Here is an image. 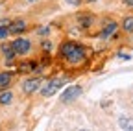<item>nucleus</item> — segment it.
I'll return each mask as SVG.
<instances>
[{
  "mask_svg": "<svg viewBox=\"0 0 133 131\" xmlns=\"http://www.w3.org/2000/svg\"><path fill=\"white\" fill-rule=\"evenodd\" d=\"M63 83L65 81L63 79H59V78H56V79H50V81H46V83L43 85V89H41V94L44 96V98H48V96H54L61 87H63Z\"/></svg>",
  "mask_w": 133,
  "mask_h": 131,
  "instance_id": "obj_1",
  "label": "nucleus"
},
{
  "mask_svg": "<svg viewBox=\"0 0 133 131\" xmlns=\"http://www.w3.org/2000/svg\"><path fill=\"white\" fill-rule=\"evenodd\" d=\"M79 96H81V87L79 85H70V87H66L61 92V102L69 104V102H74L76 98H79Z\"/></svg>",
  "mask_w": 133,
  "mask_h": 131,
  "instance_id": "obj_2",
  "label": "nucleus"
},
{
  "mask_svg": "<svg viewBox=\"0 0 133 131\" xmlns=\"http://www.w3.org/2000/svg\"><path fill=\"white\" fill-rule=\"evenodd\" d=\"M65 59L69 61V63H72V65H79L83 59H85V50H83V48H81L79 44H76V46L72 48V52H70L69 56H66Z\"/></svg>",
  "mask_w": 133,
  "mask_h": 131,
  "instance_id": "obj_3",
  "label": "nucleus"
},
{
  "mask_svg": "<svg viewBox=\"0 0 133 131\" xmlns=\"http://www.w3.org/2000/svg\"><path fill=\"white\" fill-rule=\"evenodd\" d=\"M11 48H13V52L17 56H19V54H28L30 48H31V43L28 39H15L11 43Z\"/></svg>",
  "mask_w": 133,
  "mask_h": 131,
  "instance_id": "obj_4",
  "label": "nucleus"
},
{
  "mask_svg": "<svg viewBox=\"0 0 133 131\" xmlns=\"http://www.w3.org/2000/svg\"><path fill=\"white\" fill-rule=\"evenodd\" d=\"M41 87V81L37 79V78H31V79H26L24 83H22V91L26 92V94H33L37 89Z\"/></svg>",
  "mask_w": 133,
  "mask_h": 131,
  "instance_id": "obj_5",
  "label": "nucleus"
},
{
  "mask_svg": "<svg viewBox=\"0 0 133 131\" xmlns=\"http://www.w3.org/2000/svg\"><path fill=\"white\" fill-rule=\"evenodd\" d=\"M8 30H9V33H24V31L28 30V24L24 22V20H17V22H11L9 26H8Z\"/></svg>",
  "mask_w": 133,
  "mask_h": 131,
  "instance_id": "obj_6",
  "label": "nucleus"
},
{
  "mask_svg": "<svg viewBox=\"0 0 133 131\" xmlns=\"http://www.w3.org/2000/svg\"><path fill=\"white\" fill-rule=\"evenodd\" d=\"M118 126L122 131H133V118L129 116H120L118 118Z\"/></svg>",
  "mask_w": 133,
  "mask_h": 131,
  "instance_id": "obj_7",
  "label": "nucleus"
},
{
  "mask_svg": "<svg viewBox=\"0 0 133 131\" xmlns=\"http://www.w3.org/2000/svg\"><path fill=\"white\" fill-rule=\"evenodd\" d=\"M115 30H116V22H113V20H111V22H107V26H105V28L102 30V33H100V37H102V39H107V37H109V35L113 33Z\"/></svg>",
  "mask_w": 133,
  "mask_h": 131,
  "instance_id": "obj_8",
  "label": "nucleus"
},
{
  "mask_svg": "<svg viewBox=\"0 0 133 131\" xmlns=\"http://www.w3.org/2000/svg\"><path fill=\"white\" fill-rule=\"evenodd\" d=\"M11 85V74L9 72H0V89H6Z\"/></svg>",
  "mask_w": 133,
  "mask_h": 131,
  "instance_id": "obj_9",
  "label": "nucleus"
},
{
  "mask_svg": "<svg viewBox=\"0 0 133 131\" xmlns=\"http://www.w3.org/2000/svg\"><path fill=\"white\" fill-rule=\"evenodd\" d=\"M74 46H76V43H65V44L59 48V56H61V57H66V56L72 52Z\"/></svg>",
  "mask_w": 133,
  "mask_h": 131,
  "instance_id": "obj_10",
  "label": "nucleus"
},
{
  "mask_svg": "<svg viewBox=\"0 0 133 131\" xmlns=\"http://www.w3.org/2000/svg\"><path fill=\"white\" fill-rule=\"evenodd\" d=\"M2 52L6 54V59H8V61H11V59H13V57L17 56V54L13 52V48H11V44H4V46H2Z\"/></svg>",
  "mask_w": 133,
  "mask_h": 131,
  "instance_id": "obj_11",
  "label": "nucleus"
},
{
  "mask_svg": "<svg viewBox=\"0 0 133 131\" xmlns=\"http://www.w3.org/2000/svg\"><path fill=\"white\" fill-rule=\"evenodd\" d=\"M92 20H94V19L91 17V15H83V17H79V19H78V22H79L83 28H89V26L92 24Z\"/></svg>",
  "mask_w": 133,
  "mask_h": 131,
  "instance_id": "obj_12",
  "label": "nucleus"
},
{
  "mask_svg": "<svg viewBox=\"0 0 133 131\" xmlns=\"http://www.w3.org/2000/svg\"><path fill=\"white\" fill-rule=\"evenodd\" d=\"M35 67H37V65L33 63V61H24V63H21V70H22V72H30V70H35Z\"/></svg>",
  "mask_w": 133,
  "mask_h": 131,
  "instance_id": "obj_13",
  "label": "nucleus"
},
{
  "mask_svg": "<svg viewBox=\"0 0 133 131\" xmlns=\"http://www.w3.org/2000/svg\"><path fill=\"white\" fill-rule=\"evenodd\" d=\"M11 100H13V94L11 92H2V94H0V104H2V105L11 104Z\"/></svg>",
  "mask_w": 133,
  "mask_h": 131,
  "instance_id": "obj_14",
  "label": "nucleus"
},
{
  "mask_svg": "<svg viewBox=\"0 0 133 131\" xmlns=\"http://www.w3.org/2000/svg\"><path fill=\"white\" fill-rule=\"evenodd\" d=\"M122 28H124V31H133V17H128V19H124V22H122Z\"/></svg>",
  "mask_w": 133,
  "mask_h": 131,
  "instance_id": "obj_15",
  "label": "nucleus"
},
{
  "mask_svg": "<svg viewBox=\"0 0 133 131\" xmlns=\"http://www.w3.org/2000/svg\"><path fill=\"white\" fill-rule=\"evenodd\" d=\"M6 24H8V22H0V39H6V37L9 35V30H8Z\"/></svg>",
  "mask_w": 133,
  "mask_h": 131,
  "instance_id": "obj_16",
  "label": "nucleus"
},
{
  "mask_svg": "<svg viewBox=\"0 0 133 131\" xmlns=\"http://www.w3.org/2000/svg\"><path fill=\"white\" fill-rule=\"evenodd\" d=\"M66 4H70V6H79L81 4V0H65Z\"/></svg>",
  "mask_w": 133,
  "mask_h": 131,
  "instance_id": "obj_17",
  "label": "nucleus"
},
{
  "mask_svg": "<svg viewBox=\"0 0 133 131\" xmlns=\"http://www.w3.org/2000/svg\"><path fill=\"white\" fill-rule=\"evenodd\" d=\"M37 31H39V35H44V33H48V28H46V26H43V28H39Z\"/></svg>",
  "mask_w": 133,
  "mask_h": 131,
  "instance_id": "obj_18",
  "label": "nucleus"
},
{
  "mask_svg": "<svg viewBox=\"0 0 133 131\" xmlns=\"http://www.w3.org/2000/svg\"><path fill=\"white\" fill-rule=\"evenodd\" d=\"M43 48H44V50H50V43L48 41H43Z\"/></svg>",
  "mask_w": 133,
  "mask_h": 131,
  "instance_id": "obj_19",
  "label": "nucleus"
},
{
  "mask_svg": "<svg viewBox=\"0 0 133 131\" xmlns=\"http://www.w3.org/2000/svg\"><path fill=\"white\" fill-rule=\"evenodd\" d=\"M124 4L126 6H133V0H124Z\"/></svg>",
  "mask_w": 133,
  "mask_h": 131,
  "instance_id": "obj_20",
  "label": "nucleus"
},
{
  "mask_svg": "<svg viewBox=\"0 0 133 131\" xmlns=\"http://www.w3.org/2000/svg\"><path fill=\"white\" fill-rule=\"evenodd\" d=\"M87 2H96V0H87Z\"/></svg>",
  "mask_w": 133,
  "mask_h": 131,
  "instance_id": "obj_21",
  "label": "nucleus"
},
{
  "mask_svg": "<svg viewBox=\"0 0 133 131\" xmlns=\"http://www.w3.org/2000/svg\"><path fill=\"white\" fill-rule=\"evenodd\" d=\"M28 2H35V0H28Z\"/></svg>",
  "mask_w": 133,
  "mask_h": 131,
  "instance_id": "obj_22",
  "label": "nucleus"
},
{
  "mask_svg": "<svg viewBox=\"0 0 133 131\" xmlns=\"http://www.w3.org/2000/svg\"><path fill=\"white\" fill-rule=\"evenodd\" d=\"M79 131H87V129H79Z\"/></svg>",
  "mask_w": 133,
  "mask_h": 131,
  "instance_id": "obj_23",
  "label": "nucleus"
}]
</instances>
